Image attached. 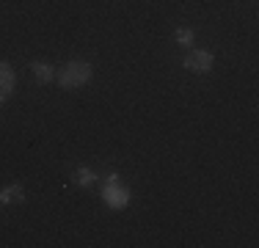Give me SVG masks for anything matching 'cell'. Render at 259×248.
<instances>
[{
	"mask_svg": "<svg viewBox=\"0 0 259 248\" xmlns=\"http://www.w3.org/2000/svg\"><path fill=\"white\" fill-rule=\"evenodd\" d=\"M14 83H17V74L6 61H0V105L6 102V97L14 91Z\"/></svg>",
	"mask_w": 259,
	"mask_h": 248,
	"instance_id": "obj_4",
	"label": "cell"
},
{
	"mask_svg": "<svg viewBox=\"0 0 259 248\" xmlns=\"http://www.w3.org/2000/svg\"><path fill=\"white\" fill-rule=\"evenodd\" d=\"M174 39H177V45H182V47H188V45H193V39H196V33L190 28H177V33H174Z\"/></svg>",
	"mask_w": 259,
	"mask_h": 248,
	"instance_id": "obj_8",
	"label": "cell"
},
{
	"mask_svg": "<svg viewBox=\"0 0 259 248\" xmlns=\"http://www.w3.org/2000/svg\"><path fill=\"white\" fill-rule=\"evenodd\" d=\"M94 179H97V174L91 171V169H77L75 174H72V182H75L77 188H89Z\"/></svg>",
	"mask_w": 259,
	"mask_h": 248,
	"instance_id": "obj_7",
	"label": "cell"
},
{
	"mask_svg": "<svg viewBox=\"0 0 259 248\" xmlns=\"http://www.w3.org/2000/svg\"><path fill=\"white\" fill-rule=\"evenodd\" d=\"M102 198H105V204L113 207V210H121L130 204V188L119 182V174H108V177H105Z\"/></svg>",
	"mask_w": 259,
	"mask_h": 248,
	"instance_id": "obj_2",
	"label": "cell"
},
{
	"mask_svg": "<svg viewBox=\"0 0 259 248\" xmlns=\"http://www.w3.org/2000/svg\"><path fill=\"white\" fill-rule=\"evenodd\" d=\"M30 69H33L36 83H50V80L55 77L53 66H50V64H45V61H33V64H30Z\"/></svg>",
	"mask_w": 259,
	"mask_h": 248,
	"instance_id": "obj_5",
	"label": "cell"
},
{
	"mask_svg": "<svg viewBox=\"0 0 259 248\" xmlns=\"http://www.w3.org/2000/svg\"><path fill=\"white\" fill-rule=\"evenodd\" d=\"M212 61H215V55L209 53V50H190V53L182 58V66H185L188 72L204 74V72L212 69Z\"/></svg>",
	"mask_w": 259,
	"mask_h": 248,
	"instance_id": "obj_3",
	"label": "cell"
},
{
	"mask_svg": "<svg viewBox=\"0 0 259 248\" xmlns=\"http://www.w3.org/2000/svg\"><path fill=\"white\" fill-rule=\"evenodd\" d=\"M25 198V188L22 185H9V188L0 190V204H14Z\"/></svg>",
	"mask_w": 259,
	"mask_h": 248,
	"instance_id": "obj_6",
	"label": "cell"
},
{
	"mask_svg": "<svg viewBox=\"0 0 259 248\" xmlns=\"http://www.w3.org/2000/svg\"><path fill=\"white\" fill-rule=\"evenodd\" d=\"M91 64H85V61H72V64H66L64 69L58 74V83L64 86V89H80V86H85L91 80Z\"/></svg>",
	"mask_w": 259,
	"mask_h": 248,
	"instance_id": "obj_1",
	"label": "cell"
}]
</instances>
